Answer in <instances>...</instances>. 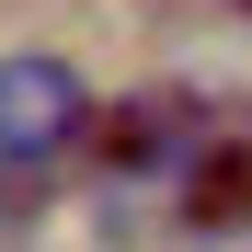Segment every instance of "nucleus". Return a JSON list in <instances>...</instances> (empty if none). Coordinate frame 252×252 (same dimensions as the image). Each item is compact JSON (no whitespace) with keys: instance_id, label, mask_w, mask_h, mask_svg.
<instances>
[{"instance_id":"1","label":"nucleus","mask_w":252,"mask_h":252,"mask_svg":"<svg viewBox=\"0 0 252 252\" xmlns=\"http://www.w3.org/2000/svg\"><path fill=\"white\" fill-rule=\"evenodd\" d=\"M80 126H92V80L69 58H0V160H58L80 149Z\"/></svg>"},{"instance_id":"2","label":"nucleus","mask_w":252,"mask_h":252,"mask_svg":"<svg viewBox=\"0 0 252 252\" xmlns=\"http://www.w3.org/2000/svg\"><path fill=\"white\" fill-rule=\"evenodd\" d=\"M195 92H126V103H103L80 138H92V172H115V184H149V172H184V149H195Z\"/></svg>"},{"instance_id":"3","label":"nucleus","mask_w":252,"mask_h":252,"mask_svg":"<svg viewBox=\"0 0 252 252\" xmlns=\"http://www.w3.org/2000/svg\"><path fill=\"white\" fill-rule=\"evenodd\" d=\"M252 218V149H206L195 172H184V229H241Z\"/></svg>"},{"instance_id":"4","label":"nucleus","mask_w":252,"mask_h":252,"mask_svg":"<svg viewBox=\"0 0 252 252\" xmlns=\"http://www.w3.org/2000/svg\"><path fill=\"white\" fill-rule=\"evenodd\" d=\"M241 12H252V0H241Z\"/></svg>"}]
</instances>
